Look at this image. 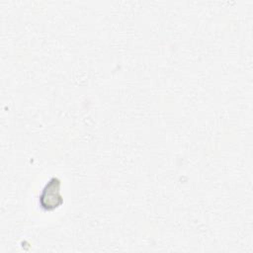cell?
<instances>
[{
  "label": "cell",
  "instance_id": "obj_1",
  "mask_svg": "<svg viewBox=\"0 0 253 253\" xmlns=\"http://www.w3.org/2000/svg\"><path fill=\"white\" fill-rule=\"evenodd\" d=\"M59 181L56 178H52L48 184L42 190L40 197V203L42 208L51 210L57 207L61 203V196L59 195Z\"/></svg>",
  "mask_w": 253,
  "mask_h": 253
}]
</instances>
